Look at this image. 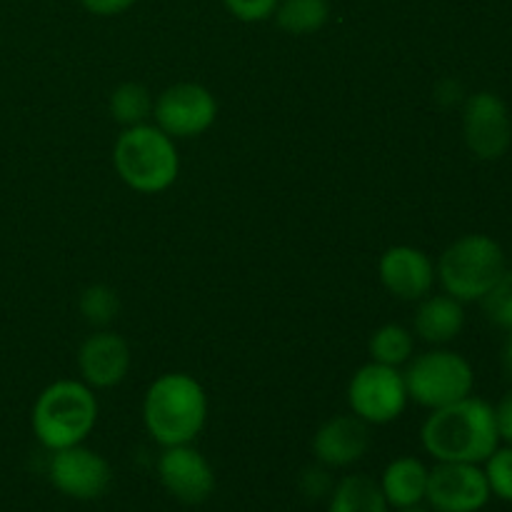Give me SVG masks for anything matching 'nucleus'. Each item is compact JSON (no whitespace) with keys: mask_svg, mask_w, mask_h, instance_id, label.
Returning a JSON list of instances; mask_svg holds the SVG:
<instances>
[{"mask_svg":"<svg viewBox=\"0 0 512 512\" xmlns=\"http://www.w3.org/2000/svg\"><path fill=\"white\" fill-rule=\"evenodd\" d=\"M420 440L425 453L433 455L438 463L483 465L500 445L495 408L468 395L453 405L430 410Z\"/></svg>","mask_w":512,"mask_h":512,"instance_id":"1","label":"nucleus"},{"mask_svg":"<svg viewBox=\"0 0 512 512\" xmlns=\"http://www.w3.org/2000/svg\"><path fill=\"white\" fill-rule=\"evenodd\" d=\"M208 420V395L188 373H165L150 383L143 423L160 448L190 445Z\"/></svg>","mask_w":512,"mask_h":512,"instance_id":"2","label":"nucleus"},{"mask_svg":"<svg viewBox=\"0 0 512 512\" xmlns=\"http://www.w3.org/2000/svg\"><path fill=\"white\" fill-rule=\"evenodd\" d=\"M115 173L135 193L155 195L178 180L180 155L175 140L158 125L140 123L123 128L113 148Z\"/></svg>","mask_w":512,"mask_h":512,"instance_id":"3","label":"nucleus"},{"mask_svg":"<svg viewBox=\"0 0 512 512\" xmlns=\"http://www.w3.org/2000/svg\"><path fill=\"white\" fill-rule=\"evenodd\" d=\"M33 433L43 448L55 450L80 445L98 423V398L83 380H55L33 405Z\"/></svg>","mask_w":512,"mask_h":512,"instance_id":"4","label":"nucleus"},{"mask_svg":"<svg viewBox=\"0 0 512 512\" xmlns=\"http://www.w3.org/2000/svg\"><path fill=\"white\" fill-rule=\"evenodd\" d=\"M440 285L460 303H475L493 293L508 275V260L490 235H463L445 248L435 265Z\"/></svg>","mask_w":512,"mask_h":512,"instance_id":"5","label":"nucleus"},{"mask_svg":"<svg viewBox=\"0 0 512 512\" xmlns=\"http://www.w3.org/2000/svg\"><path fill=\"white\" fill-rule=\"evenodd\" d=\"M408 398L420 408L438 410L473 395V365L453 350L435 348L408 360L403 373Z\"/></svg>","mask_w":512,"mask_h":512,"instance_id":"6","label":"nucleus"},{"mask_svg":"<svg viewBox=\"0 0 512 512\" xmlns=\"http://www.w3.org/2000/svg\"><path fill=\"white\" fill-rule=\"evenodd\" d=\"M408 388L398 368L370 360L348 383L350 413L368 425H388L408 408Z\"/></svg>","mask_w":512,"mask_h":512,"instance_id":"7","label":"nucleus"},{"mask_svg":"<svg viewBox=\"0 0 512 512\" xmlns=\"http://www.w3.org/2000/svg\"><path fill=\"white\" fill-rule=\"evenodd\" d=\"M155 125L173 140L198 138L218 118V100L200 83H175L158 95L153 105Z\"/></svg>","mask_w":512,"mask_h":512,"instance_id":"8","label":"nucleus"},{"mask_svg":"<svg viewBox=\"0 0 512 512\" xmlns=\"http://www.w3.org/2000/svg\"><path fill=\"white\" fill-rule=\"evenodd\" d=\"M463 135L480 160H500L512 145V118L505 100L490 90L473 93L463 105Z\"/></svg>","mask_w":512,"mask_h":512,"instance_id":"9","label":"nucleus"},{"mask_svg":"<svg viewBox=\"0 0 512 512\" xmlns=\"http://www.w3.org/2000/svg\"><path fill=\"white\" fill-rule=\"evenodd\" d=\"M490 495L485 470L475 463H438L428 473L425 500L435 512H480Z\"/></svg>","mask_w":512,"mask_h":512,"instance_id":"10","label":"nucleus"},{"mask_svg":"<svg viewBox=\"0 0 512 512\" xmlns=\"http://www.w3.org/2000/svg\"><path fill=\"white\" fill-rule=\"evenodd\" d=\"M48 475L53 488L73 500H98L113 480L108 460L83 443L55 450L48 463Z\"/></svg>","mask_w":512,"mask_h":512,"instance_id":"11","label":"nucleus"},{"mask_svg":"<svg viewBox=\"0 0 512 512\" xmlns=\"http://www.w3.org/2000/svg\"><path fill=\"white\" fill-rule=\"evenodd\" d=\"M158 478L163 488L185 505H200L215 493L213 468L193 443L163 448L158 458Z\"/></svg>","mask_w":512,"mask_h":512,"instance_id":"12","label":"nucleus"},{"mask_svg":"<svg viewBox=\"0 0 512 512\" xmlns=\"http://www.w3.org/2000/svg\"><path fill=\"white\" fill-rule=\"evenodd\" d=\"M378 273L385 290L405 303L423 300L425 295L433 293V285L438 280L433 260L413 245H393L385 250L380 255Z\"/></svg>","mask_w":512,"mask_h":512,"instance_id":"13","label":"nucleus"},{"mask_svg":"<svg viewBox=\"0 0 512 512\" xmlns=\"http://www.w3.org/2000/svg\"><path fill=\"white\" fill-rule=\"evenodd\" d=\"M80 378L93 390H110L123 383L130 373V345L123 335L113 330H95L90 338L83 340L78 350Z\"/></svg>","mask_w":512,"mask_h":512,"instance_id":"14","label":"nucleus"},{"mask_svg":"<svg viewBox=\"0 0 512 512\" xmlns=\"http://www.w3.org/2000/svg\"><path fill=\"white\" fill-rule=\"evenodd\" d=\"M370 448V425L358 415H335L318 428L313 455L323 468H348Z\"/></svg>","mask_w":512,"mask_h":512,"instance_id":"15","label":"nucleus"},{"mask_svg":"<svg viewBox=\"0 0 512 512\" xmlns=\"http://www.w3.org/2000/svg\"><path fill=\"white\" fill-rule=\"evenodd\" d=\"M415 335L430 345H448L463 333L465 308L453 295H425L415 310Z\"/></svg>","mask_w":512,"mask_h":512,"instance_id":"16","label":"nucleus"},{"mask_svg":"<svg viewBox=\"0 0 512 512\" xmlns=\"http://www.w3.org/2000/svg\"><path fill=\"white\" fill-rule=\"evenodd\" d=\"M428 473L430 470L425 468L423 460L413 458V455H403V458H395L393 463H388L378 485L390 508H418L425 500V490H428Z\"/></svg>","mask_w":512,"mask_h":512,"instance_id":"17","label":"nucleus"},{"mask_svg":"<svg viewBox=\"0 0 512 512\" xmlns=\"http://www.w3.org/2000/svg\"><path fill=\"white\" fill-rule=\"evenodd\" d=\"M328 512H390V505L373 478L348 475L330 490Z\"/></svg>","mask_w":512,"mask_h":512,"instance_id":"18","label":"nucleus"},{"mask_svg":"<svg viewBox=\"0 0 512 512\" xmlns=\"http://www.w3.org/2000/svg\"><path fill=\"white\" fill-rule=\"evenodd\" d=\"M273 18L290 35L318 33L330 20V0H280Z\"/></svg>","mask_w":512,"mask_h":512,"instance_id":"19","label":"nucleus"},{"mask_svg":"<svg viewBox=\"0 0 512 512\" xmlns=\"http://www.w3.org/2000/svg\"><path fill=\"white\" fill-rule=\"evenodd\" d=\"M368 353L373 363L400 368L408 363L415 353V338L408 328L398 323H388L370 335Z\"/></svg>","mask_w":512,"mask_h":512,"instance_id":"20","label":"nucleus"},{"mask_svg":"<svg viewBox=\"0 0 512 512\" xmlns=\"http://www.w3.org/2000/svg\"><path fill=\"white\" fill-rule=\"evenodd\" d=\"M153 95L145 88L143 83H123L110 93L108 108L113 115L115 123H120L123 128L130 125H140L148 118H153Z\"/></svg>","mask_w":512,"mask_h":512,"instance_id":"21","label":"nucleus"},{"mask_svg":"<svg viewBox=\"0 0 512 512\" xmlns=\"http://www.w3.org/2000/svg\"><path fill=\"white\" fill-rule=\"evenodd\" d=\"M80 315L85 318V323L93 325L98 330H108V325L118 318L120 313V298L110 285H88V288L80 293L78 300Z\"/></svg>","mask_w":512,"mask_h":512,"instance_id":"22","label":"nucleus"},{"mask_svg":"<svg viewBox=\"0 0 512 512\" xmlns=\"http://www.w3.org/2000/svg\"><path fill=\"white\" fill-rule=\"evenodd\" d=\"M485 478H488L490 493L495 498L512 503V445L495 450L488 460H485Z\"/></svg>","mask_w":512,"mask_h":512,"instance_id":"23","label":"nucleus"},{"mask_svg":"<svg viewBox=\"0 0 512 512\" xmlns=\"http://www.w3.org/2000/svg\"><path fill=\"white\" fill-rule=\"evenodd\" d=\"M483 303H485V310H488L490 320L510 333L512 330V275L510 273L500 280V285L488 295V298H483Z\"/></svg>","mask_w":512,"mask_h":512,"instance_id":"24","label":"nucleus"},{"mask_svg":"<svg viewBox=\"0 0 512 512\" xmlns=\"http://www.w3.org/2000/svg\"><path fill=\"white\" fill-rule=\"evenodd\" d=\"M280 0H223L228 13L240 23H263L273 18Z\"/></svg>","mask_w":512,"mask_h":512,"instance_id":"25","label":"nucleus"},{"mask_svg":"<svg viewBox=\"0 0 512 512\" xmlns=\"http://www.w3.org/2000/svg\"><path fill=\"white\" fill-rule=\"evenodd\" d=\"M135 3H138V0H80V5H83L88 13L100 15V18H113V15L125 13V10L133 8Z\"/></svg>","mask_w":512,"mask_h":512,"instance_id":"26","label":"nucleus"},{"mask_svg":"<svg viewBox=\"0 0 512 512\" xmlns=\"http://www.w3.org/2000/svg\"><path fill=\"white\" fill-rule=\"evenodd\" d=\"M495 423H498L500 440L505 445H512V390L495 405Z\"/></svg>","mask_w":512,"mask_h":512,"instance_id":"27","label":"nucleus"},{"mask_svg":"<svg viewBox=\"0 0 512 512\" xmlns=\"http://www.w3.org/2000/svg\"><path fill=\"white\" fill-rule=\"evenodd\" d=\"M303 490L308 498H320V495H325L330 490V480H328V473H325L323 468H310L305 470L303 475Z\"/></svg>","mask_w":512,"mask_h":512,"instance_id":"28","label":"nucleus"},{"mask_svg":"<svg viewBox=\"0 0 512 512\" xmlns=\"http://www.w3.org/2000/svg\"><path fill=\"white\" fill-rule=\"evenodd\" d=\"M503 365L508 370V375L512 378V330L508 333V340H505V348H503Z\"/></svg>","mask_w":512,"mask_h":512,"instance_id":"29","label":"nucleus"},{"mask_svg":"<svg viewBox=\"0 0 512 512\" xmlns=\"http://www.w3.org/2000/svg\"><path fill=\"white\" fill-rule=\"evenodd\" d=\"M398 512H430V510H423V508H420V505H418V508H408V510H398Z\"/></svg>","mask_w":512,"mask_h":512,"instance_id":"30","label":"nucleus"},{"mask_svg":"<svg viewBox=\"0 0 512 512\" xmlns=\"http://www.w3.org/2000/svg\"><path fill=\"white\" fill-rule=\"evenodd\" d=\"M510 275H512V270H510Z\"/></svg>","mask_w":512,"mask_h":512,"instance_id":"31","label":"nucleus"}]
</instances>
